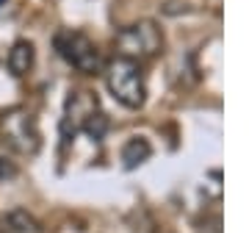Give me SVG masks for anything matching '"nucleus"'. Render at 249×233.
I'll return each mask as SVG.
<instances>
[{"instance_id":"4","label":"nucleus","mask_w":249,"mask_h":233,"mask_svg":"<svg viewBox=\"0 0 249 233\" xmlns=\"http://www.w3.org/2000/svg\"><path fill=\"white\" fill-rule=\"evenodd\" d=\"M0 139L19 155H36L42 147V134L36 128L34 114L19 106L0 114Z\"/></svg>"},{"instance_id":"8","label":"nucleus","mask_w":249,"mask_h":233,"mask_svg":"<svg viewBox=\"0 0 249 233\" xmlns=\"http://www.w3.org/2000/svg\"><path fill=\"white\" fill-rule=\"evenodd\" d=\"M6 64H9V70L14 72L17 78L28 75V70L34 67V45H31V42H25V39L14 42V45H11V50H9Z\"/></svg>"},{"instance_id":"7","label":"nucleus","mask_w":249,"mask_h":233,"mask_svg":"<svg viewBox=\"0 0 249 233\" xmlns=\"http://www.w3.org/2000/svg\"><path fill=\"white\" fill-rule=\"evenodd\" d=\"M0 233H42V225L28 211H9L0 216Z\"/></svg>"},{"instance_id":"2","label":"nucleus","mask_w":249,"mask_h":233,"mask_svg":"<svg viewBox=\"0 0 249 233\" xmlns=\"http://www.w3.org/2000/svg\"><path fill=\"white\" fill-rule=\"evenodd\" d=\"M106 72V86L111 97L124 108H142L147 100V86H144V75L136 61L127 58H114L103 67Z\"/></svg>"},{"instance_id":"1","label":"nucleus","mask_w":249,"mask_h":233,"mask_svg":"<svg viewBox=\"0 0 249 233\" xmlns=\"http://www.w3.org/2000/svg\"><path fill=\"white\" fill-rule=\"evenodd\" d=\"M114 50L116 58H127V61H147L163 50V34H160L158 22L152 19H139L133 25L122 28L114 36Z\"/></svg>"},{"instance_id":"3","label":"nucleus","mask_w":249,"mask_h":233,"mask_svg":"<svg viewBox=\"0 0 249 233\" xmlns=\"http://www.w3.org/2000/svg\"><path fill=\"white\" fill-rule=\"evenodd\" d=\"M106 114L100 111L97 97L91 92H75L70 100H67V111H64V122H61V134L64 142L75 139V134L86 131L89 136L100 139L106 134Z\"/></svg>"},{"instance_id":"6","label":"nucleus","mask_w":249,"mask_h":233,"mask_svg":"<svg viewBox=\"0 0 249 233\" xmlns=\"http://www.w3.org/2000/svg\"><path fill=\"white\" fill-rule=\"evenodd\" d=\"M152 155V144L144 139V136H133V139H127L122 147V164L124 170H136V167H142L144 161H150Z\"/></svg>"},{"instance_id":"5","label":"nucleus","mask_w":249,"mask_h":233,"mask_svg":"<svg viewBox=\"0 0 249 233\" xmlns=\"http://www.w3.org/2000/svg\"><path fill=\"white\" fill-rule=\"evenodd\" d=\"M53 45H55V50H58V56H61L70 67H75L78 72L94 75V72H100L106 67L97 45H94L86 34H80V31H58L55 39H53Z\"/></svg>"},{"instance_id":"9","label":"nucleus","mask_w":249,"mask_h":233,"mask_svg":"<svg viewBox=\"0 0 249 233\" xmlns=\"http://www.w3.org/2000/svg\"><path fill=\"white\" fill-rule=\"evenodd\" d=\"M3 6H6V0H0V9H3Z\"/></svg>"}]
</instances>
